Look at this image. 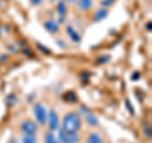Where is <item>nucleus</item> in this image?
Masks as SVG:
<instances>
[{
	"instance_id": "nucleus-8",
	"label": "nucleus",
	"mask_w": 152,
	"mask_h": 143,
	"mask_svg": "<svg viewBox=\"0 0 152 143\" xmlns=\"http://www.w3.org/2000/svg\"><path fill=\"white\" fill-rule=\"evenodd\" d=\"M66 34L70 38V41L74 42V43H80V42H81V36H80L77 29H75L72 26L66 27Z\"/></svg>"
},
{
	"instance_id": "nucleus-9",
	"label": "nucleus",
	"mask_w": 152,
	"mask_h": 143,
	"mask_svg": "<svg viewBox=\"0 0 152 143\" xmlns=\"http://www.w3.org/2000/svg\"><path fill=\"white\" fill-rule=\"evenodd\" d=\"M84 120H85V123H86V125L91 127V128L99 125V119L96 118V115H95L94 113H91L90 110L84 114Z\"/></svg>"
},
{
	"instance_id": "nucleus-23",
	"label": "nucleus",
	"mask_w": 152,
	"mask_h": 143,
	"mask_svg": "<svg viewBox=\"0 0 152 143\" xmlns=\"http://www.w3.org/2000/svg\"><path fill=\"white\" fill-rule=\"evenodd\" d=\"M47 1H48V3H52V4H56L57 1H58V0H47Z\"/></svg>"
},
{
	"instance_id": "nucleus-12",
	"label": "nucleus",
	"mask_w": 152,
	"mask_h": 143,
	"mask_svg": "<svg viewBox=\"0 0 152 143\" xmlns=\"http://www.w3.org/2000/svg\"><path fill=\"white\" fill-rule=\"evenodd\" d=\"M76 7L80 12H89L94 7V0H79L76 3Z\"/></svg>"
},
{
	"instance_id": "nucleus-13",
	"label": "nucleus",
	"mask_w": 152,
	"mask_h": 143,
	"mask_svg": "<svg viewBox=\"0 0 152 143\" xmlns=\"http://www.w3.org/2000/svg\"><path fill=\"white\" fill-rule=\"evenodd\" d=\"M42 139H43V143H60L55 132H51V131H46L43 133V138Z\"/></svg>"
},
{
	"instance_id": "nucleus-4",
	"label": "nucleus",
	"mask_w": 152,
	"mask_h": 143,
	"mask_svg": "<svg viewBox=\"0 0 152 143\" xmlns=\"http://www.w3.org/2000/svg\"><path fill=\"white\" fill-rule=\"evenodd\" d=\"M19 129H20L22 134H31V136H37L38 131H39V125L37 124L34 120L31 119H24L19 124Z\"/></svg>"
},
{
	"instance_id": "nucleus-6",
	"label": "nucleus",
	"mask_w": 152,
	"mask_h": 143,
	"mask_svg": "<svg viewBox=\"0 0 152 143\" xmlns=\"http://www.w3.org/2000/svg\"><path fill=\"white\" fill-rule=\"evenodd\" d=\"M43 28L48 33H51V34H57V33H60V31H61L58 22L55 20V19H47V20H45Z\"/></svg>"
},
{
	"instance_id": "nucleus-16",
	"label": "nucleus",
	"mask_w": 152,
	"mask_h": 143,
	"mask_svg": "<svg viewBox=\"0 0 152 143\" xmlns=\"http://www.w3.org/2000/svg\"><path fill=\"white\" fill-rule=\"evenodd\" d=\"M29 1H31V4H32V5L33 7H42V5H43V3H45V0H29Z\"/></svg>"
},
{
	"instance_id": "nucleus-10",
	"label": "nucleus",
	"mask_w": 152,
	"mask_h": 143,
	"mask_svg": "<svg viewBox=\"0 0 152 143\" xmlns=\"http://www.w3.org/2000/svg\"><path fill=\"white\" fill-rule=\"evenodd\" d=\"M108 14H109V12H108V9H105V8L96 9V10L94 12V15H93V22H95V23L103 22L104 19L108 17Z\"/></svg>"
},
{
	"instance_id": "nucleus-19",
	"label": "nucleus",
	"mask_w": 152,
	"mask_h": 143,
	"mask_svg": "<svg viewBox=\"0 0 152 143\" xmlns=\"http://www.w3.org/2000/svg\"><path fill=\"white\" fill-rule=\"evenodd\" d=\"M108 60H109V57H107V56H104V57H99V58H98V62H99V63H105Z\"/></svg>"
},
{
	"instance_id": "nucleus-14",
	"label": "nucleus",
	"mask_w": 152,
	"mask_h": 143,
	"mask_svg": "<svg viewBox=\"0 0 152 143\" xmlns=\"http://www.w3.org/2000/svg\"><path fill=\"white\" fill-rule=\"evenodd\" d=\"M20 143H38V138H37V136L22 134L20 136Z\"/></svg>"
},
{
	"instance_id": "nucleus-24",
	"label": "nucleus",
	"mask_w": 152,
	"mask_h": 143,
	"mask_svg": "<svg viewBox=\"0 0 152 143\" xmlns=\"http://www.w3.org/2000/svg\"><path fill=\"white\" fill-rule=\"evenodd\" d=\"M10 143H12V142H10ZM15 143H17V141H15Z\"/></svg>"
},
{
	"instance_id": "nucleus-2",
	"label": "nucleus",
	"mask_w": 152,
	"mask_h": 143,
	"mask_svg": "<svg viewBox=\"0 0 152 143\" xmlns=\"http://www.w3.org/2000/svg\"><path fill=\"white\" fill-rule=\"evenodd\" d=\"M32 114L34 117V122L38 125L47 124V115H48V109L43 103H36L32 107Z\"/></svg>"
},
{
	"instance_id": "nucleus-11",
	"label": "nucleus",
	"mask_w": 152,
	"mask_h": 143,
	"mask_svg": "<svg viewBox=\"0 0 152 143\" xmlns=\"http://www.w3.org/2000/svg\"><path fill=\"white\" fill-rule=\"evenodd\" d=\"M85 143H104V138L99 132H90L85 138Z\"/></svg>"
},
{
	"instance_id": "nucleus-1",
	"label": "nucleus",
	"mask_w": 152,
	"mask_h": 143,
	"mask_svg": "<svg viewBox=\"0 0 152 143\" xmlns=\"http://www.w3.org/2000/svg\"><path fill=\"white\" fill-rule=\"evenodd\" d=\"M83 117L79 112H69L61 119V129L67 132H79L83 127Z\"/></svg>"
},
{
	"instance_id": "nucleus-20",
	"label": "nucleus",
	"mask_w": 152,
	"mask_h": 143,
	"mask_svg": "<svg viewBox=\"0 0 152 143\" xmlns=\"http://www.w3.org/2000/svg\"><path fill=\"white\" fill-rule=\"evenodd\" d=\"M64 1L66 3V4H76L79 1V0H64Z\"/></svg>"
},
{
	"instance_id": "nucleus-17",
	"label": "nucleus",
	"mask_w": 152,
	"mask_h": 143,
	"mask_svg": "<svg viewBox=\"0 0 152 143\" xmlns=\"http://www.w3.org/2000/svg\"><path fill=\"white\" fill-rule=\"evenodd\" d=\"M56 43L58 45V47H60V48H62V50L67 48V45H66V42H64L62 39H57V41H56Z\"/></svg>"
},
{
	"instance_id": "nucleus-5",
	"label": "nucleus",
	"mask_w": 152,
	"mask_h": 143,
	"mask_svg": "<svg viewBox=\"0 0 152 143\" xmlns=\"http://www.w3.org/2000/svg\"><path fill=\"white\" fill-rule=\"evenodd\" d=\"M47 125H48V131L56 132L60 129L61 127V120L55 109H48V115H47Z\"/></svg>"
},
{
	"instance_id": "nucleus-7",
	"label": "nucleus",
	"mask_w": 152,
	"mask_h": 143,
	"mask_svg": "<svg viewBox=\"0 0 152 143\" xmlns=\"http://www.w3.org/2000/svg\"><path fill=\"white\" fill-rule=\"evenodd\" d=\"M56 12L58 14V24L60 23H64L62 20L66 18L67 15V4H66L64 0H58V1L56 3Z\"/></svg>"
},
{
	"instance_id": "nucleus-15",
	"label": "nucleus",
	"mask_w": 152,
	"mask_h": 143,
	"mask_svg": "<svg viewBox=\"0 0 152 143\" xmlns=\"http://www.w3.org/2000/svg\"><path fill=\"white\" fill-rule=\"evenodd\" d=\"M115 1H117V0H100V7L108 9L109 7L114 5V3H115Z\"/></svg>"
},
{
	"instance_id": "nucleus-18",
	"label": "nucleus",
	"mask_w": 152,
	"mask_h": 143,
	"mask_svg": "<svg viewBox=\"0 0 152 143\" xmlns=\"http://www.w3.org/2000/svg\"><path fill=\"white\" fill-rule=\"evenodd\" d=\"M145 136L147 137V138H151V128H150V125H147V127H145Z\"/></svg>"
},
{
	"instance_id": "nucleus-21",
	"label": "nucleus",
	"mask_w": 152,
	"mask_h": 143,
	"mask_svg": "<svg viewBox=\"0 0 152 143\" xmlns=\"http://www.w3.org/2000/svg\"><path fill=\"white\" fill-rule=\"evenodd\" d=\"M146 29L148 31V32H151V22H148V23L146 24Z\"/></svg>"
},
{
	"instance_id": "nucleus-22",
	"label": "nucleus",
	"mask_w": 152,
	"mask_h": 143,
	"mask_svg": "<svg viewBox=\"0 0 152 143\" xmlns=\"http://www.w3.org/2000/svg\"><path fill=\"white\" fill-rule=\"evenodd\" d=\"M132 79H133V80H134V79H140V74H138V72H136L134 75L132 76Z\"/></svg>"
},
{
	"instance_id": "nucleus-3",
	"label": "nucleus",
	"mask_w": 152,
	"mask_h": 143,
	"mask_svg": "<svg viewBox=\"0 0 152 143\" xmlns=\"http://www.w3.org/2000/svg\"><path fill=\"white\" fill-rule=\"evenodd\" d=\"M57 138H58L60 143H80L81 142V136L79 132H67L64 129L57 131Z\"/></svg>"
}]
</instances>
